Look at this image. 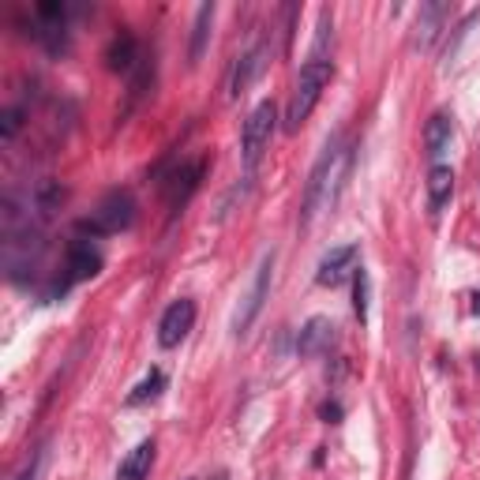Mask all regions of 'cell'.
Instances as JSON below:
<instances>
[{
	"mask_svg": "<svg viewBox=\"0 0 480 480\" xmlns=\"http://www.w3.org/2000/svg\"><path fill=\"white\" fill-rule=\"evenodd\" d=\"M349 173V162H345V150H342V132H334L319 158L311 162V173L304 180V203H301V230L311 226V218L334 203V184H342V177Z\"/></svg>",
	"mask_w": 480,
	"mask_h": 480,
	"instance_id": "6da1fadb",
	"label": "cell"
},
{
	"mask_svg": "<svg viewBox=\"0 0 480 480\" xmlns=\"http://www.w3.org/2000/svg\"><path fill=\"white\" fill-rule=\"evenodd\" d=\"M331 76H334L331 56H315L311 53L304 60V68L297 76V87H293V98H290V106H285V132H301V124L311 117L315 102L323 98V87L331 83Z\"/></svg>",
	"mask_w": 480,
	"mask_h": 480,
	"instance_id": "7a4b0ae2",
	"label": "cell"
},
{
	"mask_svg": "<svg viewBox=\"0 0 480 480\" xmlns=\"http://www.w3.org/2000/svg\"><path fill=\"white\" fill-rule=\"evenodd\" d=\"M132 221H136V199H132V191H109V196L98 199V207H94L87 218H79V233L90 237V240H98V237H117L124 230H132Z\"/></svg>",
	"mask_w": 480,
	"mask_h": 480,
	"instance_id": "3957f363",
	"label": "cell"
},
{
	"mask_svg": "<svg viewBox=\"0 0 480 480\" xmlns=\"http://www.w3.org/2000/svg\"><path fill=\"white\" fill-rule=\"evenodd\" d=\"M102 271V251L94 248L87 237H76L72 244H68V251H64V267H60V274L46 285V301H56V297H64L72 290L76 281H87V278H94Z\"/></svg>",
	"mask_w": 480,
	"mask_h": 480,
	"instance_id": "277c9868",
	"label": "cell"
},
{
	"mask_svg": "<svg viewBox=\"0 0 480 480\" xmlns=\"http://www.w3.org/2000/svg\"><path fill=\"white\" fill-rule=\"evenodd\" d=\"M278 128V106L271 98H263L255 106L244 120V132H240V166H244V177L255 173V166L263 162V150L271 147V136Z\"/></svg>",
	"mask_w": 480,
	"mask_h": 480,
	"instance_id": "5b68a950",
	"label": "cell"
},
{
	"mask_svg": "<svg viewBox=\"0 0 480 480\" xmlns=\"http://www.w3.org/2000/svg\"><path fill=\"white\" fill-rule=\"evenodd\" d=\"M72 5H64V0H42L35 8V23H30V35H35L49 56H60L68 53V26H72Z\"/></svg>",
	"mask_w": 480,
	"mask_h": 480,
	"instance_id": "8992f818",
	"label": "cell"
},
{
	"mask_svg": "<svg viewBox=\"0 0 480 480\" xmlns=\"http://www.w3.org/2000/svg\"><path fill=\"white\" fill-rule=\"evenodd\" d=\"M271 281H274V251H267L263 260H260V267H255V278L248 285V293L240 297V308L233 315V334L237 338H244L251 331L255 319H260V311H263V304L271 297Z\"/></svg>",
	"mask_w": 480,
	"mask_h": 480,
	"instance_id": "52a82bcc",
	"label": "cell"
},
{
	"mask_svg": "<svg viewBox=\"0 0 480 480\" xmlns=\"http://www.w3.org/2000/svg\"><path fill=\"white\" fill-rule=\"evenodd\" d=\"M191 327H196V301L180 297V301H173L162 311V319H158V345H162V349H177L191 334Z\"/></svg>",
	"mask_w": 480,
	"mask_h": 480,
	"instance_id": "ba28073f",
	"label": "cell"
},
{
	"mask_svg": "<svg viewBox=\"0 0 480 480\" xmlns=\"http://www.w3.org/2000/svg\"><path fill=\"white\" fill-rule=\"evenodd\" d=\"M267 64H271V42L267 38H260L255 46H248L240 53V60L233 64V79H230V94H233V98H240V94L267 72Z\"/></svg>",
	"mask_w": 480,
	"mask_h": 480,
	"instance_id": "9c48e42d",
	"label": "cell"
},
{
	"mask_svg": "<svg viewBox=\"0 0 480 480\" xmlns=\"http://www.w3.org/2000/svg\"><path fill=\"white\" fill-rule=\"evenodd\" d=\"M357 255H361V244H338V248H331L323 260H319L315 281L319 285H342L349 274L357 271Z\"/></svg>",
	"mask_w": 480,
	"mask_h": 480,
	"instance_id": "30bf717a",
	"label": "cell"
},
{
	"mask_svg": "<svg viewBox=\"0 0 480 480\" xmlns=\"http://www.w3.org/2000/svg\"><path fill=\"white\" fill-rule=\"evenodd\" d=\"M451 19V5L446 0H428L417 12V23H413V49H432V42L439 38V30Z\"/></svg>",
	"mask_w": 480,
	"mask_h": 480,
	"instance_id": "8fae6325",
	"label": "cell"
},
{
	"mask_svg": "<svg viewBox=\"0 0 480 480\" xmlns=\"http://www.w3.org/2000/svg\"><path fill=\"white\" fill-rule=\"evenodd\" d=\"M203 169H207V162L203 158H196V162H184V166H177L173 173H169V180H162V191H166V203L173 207V210H180L184 203H188V196L199 188V177H203Z\"/></svg>",
	"mask_w": 480,
	"mask_h": 480,
	"instance_id": "7c38bea8",
	"label": "cell"
},
{
	"mask_svg": "<svg viewBox=\"0 0 480 480\" xmlns=\"http://www.w3.org/2000/svg\"><path fill=\"white\" fill-rule=\"evenodd\" d=\"M334 331H338V327L331 323L327 315H311L308 323L301 327V334H297V353H301V357H323L327 349L334 345V338H338Z\"/></svg>",
	"mask_w": 480,
	"mask_h": 480,
	"instance_id": "4fadbf2b",
	"label": "cell"
},
{
	"mask_svg": "<svg viewBox=\"0 0 480 480\" xmlns=\"http://www.w3.org/2000/svg\"><path fill=\"white\" fill-rule=\"evenodd\" d=\"M26 199H30V210H35V218L46 221L53 210H60L64 199H68V188H64L60 180H38L35 188L26 191Z\"/></svg>",
	"mask_w": 480,
	"mask_h": 480,
	"instance_id": "5bb4252c",
	"label": "cell"
},
{
	"mask_svg": "<svg viewBox=\"0 0 480 480\" xmlns=\"http://www.w3.org/2000/svg\"><path fill=\"white\" fill-rule=\"evenodd\" d=\"M139 60H143V53H139L136 35H132V30H120V35L109 42V49H106V64L113 72H132V68H139Z\"/></svg>",
	"mask_w": 480,
	"mask_h": 480,
	"instance_id": "9a60e30c",
	"label": "cell"
},
{
	"mask_svg": "<svg viewBox=\"0 0 480 480\" xmlns=\"http://www.w3.org/2000/svg\"><path fill=\"white\" fill-rule=\"evenodd\" d=\"M214 5L207 0V5H199L196 8V19H191V42H188V64L196 68V64L203 60V53H207V46H210V26H214Z\"/></svg>",
	"mask_w": 480,
	"mask_h": 480,
	"instance_id": "2e32d148",
	"label": "cell"
},
{
	"mask_svg": "<svg viewBox=\"0 0 480 480\" xmlns=\"http://www.w3.org/2000/svg\"><path fill=\"white\" fill-rule=\"evenodd\" d=\"M451 196H454V169L435 162L428 169V210H432V218L443 214V207L451 203Z\"/></svg>",
	"mask_w": 480,
	"mask_h": 480,
	"instance_id": "e0dca14e",
	"label": "cell"
},
{
	"mask_svg": "<svg viewBox=\"0 0 480 480\" xmlns=\"http://www.w3.org/2000/svg\"><path fill=\"white\" fill-rule=\"evenodd\" d=\"M154 439H143L136 451H128V458L120 462V469H117V480H147V473H150V465H154Z\"/></svg>",
	"mask_w": 480,
	"mask_h": 480,
	"instance_id": "ac0fdd59",
	"label": "cell"
},
{
	"mask_svg": "<svg viewBox=\"0 0 480 480\" xmlns=\"http://www.w3.org/2000/svg\"><path fill=\"white\" fill-rule=\"evenodd\" d=\"M451 136H454L451 113H432V120L424 124V150H428V158H439L446 147H451Z\"/></svg>",
	"mask_w": 480,
	"mask_h": 480,
	"instance_id": "d6986e66",
	"label": "cell"
},
{
	"mask_svg": "<svg viewBox=\"0 0 480 480\" xmlns=\"http://www.w3.org/2000/svg\"><path fill=\"white\" fill-rule=\"evenodd\" d=\"M162 387H166V375L154 368V372H150V375L139 383V387H132V394H128V405H143V402L158 398V394H162Z\"/></svg>",
	"mask_w": 480,
	"mask_h": 480,
	"instance_id": "ffe728a7",
	"label": "cell"
},
{
	"mask_svg": "<svg viewBox=\"0 0 480 480\" xmlns=\"http://www.w3.org/2000/svg\"><path fill=\"white\" fill-rule=\"evenodd\" d=\"M353 311L361 323H368V271L364 267L353 271Z\"/></svg>",
	"mask_w": 480,
	"mask_h": 480,
	"instance_id": "44dd1931",
	"label": "cell"
},
{
	"mask_svg": "<svg viewBox=\"0 0 480 480\" xmlns=\"http://www.w3.org/2000/svg\"><path fill=\"white\" fill-rule=\"evenodd\" d=\"M23 106H8L5 113H0V139L5 143H12L15 136H19V128H23Z\"/></svg>",
	"mask_w": 480,
	"mask_h": 480,
	"instance_id": "7402d4cb",
	"label": "cell"
},
{
	"mask_svg": "<svg viewBox=\"0 0 480 480\" xmlns=\"http://www.w3.org/2000/svg\"><path fill=\"white\" fill-rule=\"evenodd\" d=\"M42 462H46V451H38L35 458H30V462H26L15 476H12V480H35V476H38V469H42Z\"/></svg>",
	"mask_w": 480,
	"mask_h": 480,
	"instance_id": "603a6c76",
	"label": "cell"
},
{
	"mask_svg": "<svg viewBox=\"0 0 480 480\" xmlns=\"http://www.w3.org/2000/svg\"><path fill=\"white\" fill-rule=\"evenodd\" d=\"M319 417H323V421H327V424H334V421H338V417H342V405H338V402H327V405H323V409H319Z\"/></svg>",
	"mask_w": 480,
	"mask_h": 480,
	"instance_id": "cb8c5ba5",
	"label": "cell"
},
{
	"mask_svg": "<svg viewBox=\"0 0 480 480\" xmlns=\"http://www.w3.org/2000/svg\"><path fill=\"white\" fill-rule=\"evenodd\" d=\"M191 480H203V476H191ZM214 480H221V476H214Z\"/></svg>",
	"mask_w": 480,
	"mask_h": 480,
	"instance_id": "d4e9b609",
	"label": "cell"
},
{
	"mask_svg": "<svg viewBox=\"0 0 480 480\" xmlns=\"http://www.w3.org/2000/svg\"><path fill=\"white\" fill-rule=\"evenodd\" d=\"M473 308H476V311H480V297H476V304H473Z\"/></svg>",
	"mask_w": 480,
	"mask_h": 480,
	"instance_id": "484cf974",
	"label": "cell"
}]
</instances>
